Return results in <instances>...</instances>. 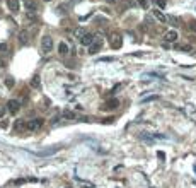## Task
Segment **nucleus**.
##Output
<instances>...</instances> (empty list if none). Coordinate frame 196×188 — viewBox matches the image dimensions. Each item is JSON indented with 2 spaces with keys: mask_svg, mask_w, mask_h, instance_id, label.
<instances>
[{
  "mask_svg": "<svg viewBox=\"0 0 196 188\" xmlns=\"http://www.w3.org/2000/svg\"><path fill=\"white\" fill-rule=\"evenodd\" d=\"M43 123H44V120H43V118H33V120H27V123H26V130H27V132H36L38 128H41V127H43Z\"/></svg>",
  "mask_w": 196,
  "mask_h": 188,
  "instance_id": "1",
  "label": "nucleus"
},
{
  "mask_svg": "<svg viewBox=\"0 0 196 188\" xmlns=\"http://www.w3.org/2000/svg\"><path fill=\"white\" fill-rule=\"evenodd\" d=\"M41 50H43L44 55H48L53 50V38L51 36H43V40H41Z\"/></svg>",
  "mask_w": 196,
  "mask_h": 188,
  "instance_id": "2",
  "label": "nucleus"
},
{
  "mask_svg": "<svg viewBox=\"0 0 196 188\" xmlns=\"http://www.w3.org/2000/svg\"><path fill=\"white\" fill-rule=\"evenodd\" d=\"M58 151H61V146H55V147H50V149H44V151H38L36 156H39V157H46V156H53V154H56Z\"/></svg>",
  "mask_w": 196,
  "mask_h": 188,
  "instance_id": "3",
  "label": "nucleus"
},
{
  "mask_svg": "<svg viewBox=\"0 0 196 188\" xmlns=\"http://www.w3.org/2000/svg\"><path fill=\"white\" fill-rule=\"evenodd\" d=\"M102 48V38H99V36H95V40H94V43L89 46V53L90 55H95L99 50Z\"/></svg>",
  "mask_w": 196,
  "mask_h": 188,
  "instance_id": "4",
  "label": "nucleus"
},
{
  "mask_svg": "<svg viewBox=\"0 0 196 188\" xmlns=\"http://www.w3.org/2000/svg\"><path fill=\"white\" fill-rule=\"evenodd\" d=\"M109 45H111V46H113L114 50L121 48V45H123L121 36H119V34H116V33H113V34L109 36Z\"/></svg>",
  "mask_w": 196,
  "mask_h": 188,
  "instance_id": "5",
  "label": "nucleus"
},
{
  "mask_svg": "<svg viewBox=\"0 0 196 188\" xmlns=\"http://www.w3.org/2000/svg\"><path fill=\"white\" fill-rule=\"evenodd\" d=\"M7 110H9V113H10V115L19 113V110H20V101H17V99H10V101L7 103Z\"/></svg>",
  "mask_w": 196,
  "mask_h": 188,
  "instance_id": "6",
  "label": "nucleus"
},
{
  "mask_svg": "<svg viewBox=\"0 0 196 188\" xmlns=\"http://www.w3.org/2000/svg\"><path fill=\"white\" fill-rule=\"evenodd\" d=\"M118 106H119V101H118V99H109V101H106V103L101 106V110L102 111H111V110H116Z\"/></svg>",
  "mask_w": 196,
  "mask_h": 188,
  "instance_id": "7",
  "label": "nucleus"
},
{
  "mask_svg": "<svg viewBox=\"0 0 196 188\" xmlns=\"http://www.w3.org/2000/svg\"><path fill=\"white\" fill-rule=\"evenodd\" d=\"M7 2V7H9V10L12 12V14H17L20 10V4H19V0H5Z\"/></svg>",
  "mask_w": 196,
  "mask_h": 188,
  "instance_id": "8",
  "label": "nucleus"
},
{
  "mask_svg": "<svg viewBox=\"0 0 196 188\" xmlns=\"http://www.w3.org/2000/svg\"><path fill=\"white\" fill-rule=\"evenodd\" d=\"M177 31H174V29H170V31H167L165 34H164V41L165 43H176L177 41Z\"/></svg>",
  "mask_w": 196,
  "mask_h": 188,
  "instance_id": "9",
  "label": "nucleus"
},
{
  "mask_svg": "<svg viewBox=\"0 0 196 188\" xmlns=\"http://www.w3.org/2000/svg\"><path fill=\"white\" fill-rule=\"evenodd\" d=\"M24 7H26L27 12H34V14H38V5H36L34 0H24Z\"/></svg>",
  "mask_w": 196,
  "mask_h": 188,
  "instance_id": "10",
  "label": "nucleus"
},
{
  "mask_svg": "<svg viewBox=\"0 0 196 188\" xmlns=\"http://www.w3.org/2000/svg\"><path fill=\"white\" fill-rule=\"evenodd\" d=\"M94 40H95V36L92 34V33H87V34H85V36H84V38L80 40V43L84 45V46H90V45L94 43Z\"/></svg>",
  "mask_w": 196,
  "mask_h": 188,
  "instance_id": "11",
  "label": "nucleus"
},
{
  "mask_svg": "<svg viewBox=\"0 0 196 188\" xmlns=\"http://www.w3.org/2000/svg\"><path fill=\"white\" fill-rule=\"evenodd\" d=\"M152 12H154V15L157 17V21H160L162 24H165V22L169 21V17H167V15H164L160 10H157V9H155V10H152Z\"/></svg>",
  "mask_w": 196,
  "mask_h": 188,
  "instance_id": "12",
  "label": "nucleus"
},
{
  "mask_svg": "<svg viewBox=\"0 0 196 188\" xmlns=\"http://www.w3.org/2000/svg\"><path fill=\"white\" fill-rule=\"evenodd\" d=\"M19 43L20 45H27V43H29V34H27V31H20L19 33Z\"/></svg>",
  "mask_w": 196,
  "mask_h": 188,
  "instance_id": "13",
  "label": "nucleus"
},
{
  "mask_svg": "<svg viewBox=\"0 0 196 188\" xmlns=\"http://www.w3.org/2000/svg\"><path fill=\"white\" fill-rule=\"evenodd\" d=\"M58 53H60V55H67L68 53V45L65 41H61L60 45H58Z\"/></svg>",
  "mask_w": 196,
  "mask_h": 188,
  "instance_id": "14",
  "label": "nucleus"
},
{
  "mask_svg": "<svg viewBox=\"0 0 196 188\" xmlns=\"http://www.w3.org/2000/svg\"><path fill=\"white\" fill-rule=\"evenodd\" d=\"M26 123H27V121H24V120H19V121H15L14 128H15L17 132H20V130H26Z\"/></svg>",
  "mask_w": 196,
  "mask_h": 188,
  "instance_id": "15",
  "label": "nucleus"
},
{
  "mask_svg": "<svg viewBox=\"0 0 196 188\" xmlns=\"http://www.w3.org/2000/svg\"><path fill=\"white\" fill-rule=\"evenodd\" d=\"M85 34H87V31H85L84 28H77V29H75V38H80V40H82Z\"/></svg>",
  "mask_w": 196,
  "mask_h": 188,
  "instance_id": "16",
  "label": "nucleus"
},
{
  "mask_svg": "<svg viewBox=\"0 0 196 188\" xmlns=\"http://www.w3.org/2000/svg\"><path fill=\"white\" fill-rule=\"evenodd\" d=\"M7 69V56H0V74Z\"/></svg>",
  "mask_w": 196,
  "mask_h": 188,
  "instance_id": "17",
  "label": "nucleus"
},
{
  "mask_svg": "<svg viewBox=\"0 0 196 188\" xmlns=\"http://www.w3.org/2000/svg\"><path fill=\"white\" fill-rule=\"evenodd\" d=\"M31 86H33L34 89H36V87H39V86H41L39 75H34V77H33V80H31Z\"/></svg>",
  "mask_w": 196,
  "mask_h": 188,
  "instance_id": "18",
  "label": "nucleus"
},
{
  "mask_svg": "<svg viewBox=\"0 0 196 188\" xmlns=\"http://www.w3.org/2000/svg\"><path fill=\"white\" fill-rule=\"evenodd\" d=\"M7 43H0V56H7Z\"/></svg>",
  "mask_w": 196,
  "mask_h": 188,
  "instance_id": "19",
  "label": "nucleus"
},
{
  "mask_svg": "<svg viewBox=\"0 0 196 188\" xmlns=\"http://www.w3.org/2000/svg\"><path fill=\"white\" fill-rule=\"evenodd\" d=\"M176 48L181 50V51H193V48H191L189 45H177Z\"/></svg>",
  "mask_w": 196,
  "mask_h": 188,
  "instance_id": "20",
  "label": "nucleus"
},
{
  "mask_svg": "<svg viewBox=\"0 0 196 188\" xmlns=\"http://www.w3.org/2000/svg\"><path fill=\"white\" fill-rule=\"evenodd\" d=\"M157 99H159V96H157V94H154V96H149V98L142 99V103H150V101H157Z\"/></svg>",
  "mask_w": 196,
  "mask_h": 188,
  "instance_id": "21",
  "label": "nucleus"
},
{
  "mask_svg": "<svg viewBox=\"0 0 196 188\" xmlns=\"http://www.w3.org/2000/svg\"><path fill=\"white\" fill-rule=\"evenodd\" d=\"M26 19L27 21H36V14L34 12H26Z\"/></svg>",
  "mask_w": 196,
  "mask_h": 188,
  "instance_id": "22",
  "label": "nucleus"
},
{
  "mask_svg": "<svg viewBox=\"0 0 196 188\" xmlns=\"http://www.w3.org/2000/svg\"><path fill=\"white\" fill-rule=\"evenodd\" d=\"M188 29H189L191 33H196V21H191L189 26H188Z\"/></svg>",
  "mask_w": 196,
  "mask_h": 188,
  "instance_id": "23",
  "label": "nucleus"
},
{
  "mask_svg": "<svg viewBox=\"0 0 196 188\" xmlns=\"http://www.w3.org/2000/svg\"><path fill=\"white\" fill-rule=\"evenodd\" d=\"M63 118H75V113H72V111H63Z\"/></svg>",
  "mask_w": 196,
  "mask_h": 188,
  "instance_id": "24",
  "label": "nucleus"
},
{
  "mask_svg": "<svg viewBox=\"0 0 196 188\" xmlns=\"http://www.w3.org/2000/svg\"><path fill=\"white\" fill-rule=\"evenodd\" d=\"M14 84H15V80H14L12 77H9V79L5 80V86H7V87H12Z\"/></svg>",
  "mask_w": 196,
  "mask_h": 188,
  "instance_id": "25",
  "label": "nucleus"
},
{
  "mask_svg": "<svg viewBox=\"0 0 196 188\" xmlns=\"http://www.w3.org/2000/svg\"><path fill=\"white\" fill-rule=\"evenodd\" d=\"M138 4H140L143 9H149V0H138Z\"/></svg>",
  "mask_w": 196,
  "mask_h": 188,
  "instance_id": "26",
  "label": "nucleus"
},
{
  "mask_svg": "<svg viewBox=\"0 0 196 188\" xmlns=\"http://www.w3.org/2000/svg\"><path fill=\"white\" fill-rule=\"evenodd\" d=\"M157 4H159L160 7H164V5H165V2H164V0H157Z\"/></svg>",
  "mask_w": 196,
  "mask_h": 188,
  "instance_id": "27",
  "label": "nucleus"
},
{
  "mask_svg": "<svg viewBox=\"0 0 196 188\" xmlns=\"http://www.w3.org/2000/svg\"><path fill=\"white\" fill-rule=\"evenodd\" d=\"M157 156H159L160 159H165V156H164V152H157Z\"/></svg>",
  "mask_w": 196,
  "mask_h": 188,
  "instance_id": "28",
  "label": "nucleus"
},
{
  "mask_svg": "<svg viewBox=\"0 0 196 188\" xmlns=\"http://www.w3.org/2000/svg\"><path fill=\"white\" fill-rule=\"evenodd\" d=\"M106 2H108V4H116L118 0H106Z\"/></svg>",
  "mask_w": 196,
  "mask_h": 188,
  "instance_id": "29",
  "label": "nucleus"
},
{
  "mask_svg": "<svg viewBox=\"0 0 196 188\" xmlns=\"http://www.w3.org/2000/svg\"><path fill=\"white\" fill-rule=\"evenodd\" d=\"M43 2H51V0H43Z\"/></svg>",
  "mask_w": 196,
  "mask_h": 188,
  "instance_id": "30",
  "label": "nucleus"
},
{
  "mask_svg": "<svg viewBox=\"0 0 196 188\" xmlns=\"http://www.w3.org/2000/svg\"><path fill=\"white\" fill-rule=\"evenodd\" d=\"M195 171H196V164H195Z\"/></svg>",
  "mask_w": 196,
  "mask_h": 188,
  "instance_id": "31",
  "label": "nucleus"
}]
</instances>
